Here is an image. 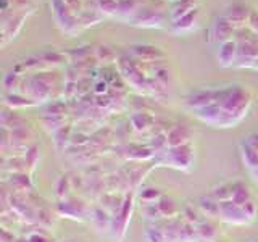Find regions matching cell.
<instances>
[{
	"mask_svg": "<svg viewBox=\"0 0 258 242\" xmlns=\"http://www.w3.org/2000/svg\"><path fill=\"white\" fill-rule=\"evenodd\" d=\"M155 165H165L182 171H189L194 165V147L192 144H182L177 147H169L163 155L153 158Z\"/></svg>",
	"mask_w": 258,
	"mask_h": 242,
	"instance_id": "cell-1",
	"label": "cell"
},
{
	"mask_svg": "<svg viewBox=\"0 0 258 242\" xmlns=\"http://www.w3.org/2000/svg\"><path fill=\"white\" fill-rule=\"evenodd\" d=\"M133 207H134V194H126L124 202L121 208L115 215H111V228H110V236L116 240H123L126 228L129 221H131L133 215Z\"/></svg>",
	"mask_w": 258,
	"mask_h": 242,
	"instance_id": "cell-2",
	"label": "cell"
},
{
	"mask_svg": "<svg viewBox=\"0 0 258 242\" xmlns=\"http://www.w3.org/2000/svg\"><path fill=\"white\" fill-rule=\"evenodd\" d=\"M165 13L163 10H160L157 7H152L149 4H145L141 7L137 13L133 16L129 23L139 28H163L165 26Z\"/></svg>",
	"mask_w": 258,
	"mask_h": 242,
	"instance_id": "cell-3",
	"label": "cell"
},
{
	"mask_svg": "<svg viewBox=\"0 0 258 242\" xmlns=\"http://www.w3.org/2000/svg\"><path fill=\"white\" fill-rule=\"evenodd\" d=\"M56 210H58V213L61 216L73 218V220H79V221L86 220V218H89V215H91V210H89L86 202L76 197L61 200L58 207H56Z\"/></svg>",
	"mask_w": 258,
	"mask_h": 242,
	"instance_id": "cell-4",
	"label": "cell"
},
{
	"mask_svg": "<svg viewBox=\"0 0 258 242\" xmlns=\"http://www.w3.org/2000/svg\"><path fill=\"white\" fill-rule=\"evenodd\" d=\"M220 218L224 223H229V224H248V223H252V220L247 216L242 205L234 204L232 200L220 202Z\"/></svg>",
	"mask_w": 258,
	"mask_h": 242,
	"instance_id": "cell-5",
	"label": "cell"
},
{
	"mask_svg": "<svg viewBox=\"0 0 258 242\" xmlns=\"http://www.w3.org/2000/svg\"><path fill=\"white\" fill-rule=\"evenodd\" d=\"M199 20H200V12L199 8L192 10L190 13L181 16L179 20L171 21V26H169V31L173 32L176 36H185V34H190L197 28H199Z\"/></svg>",
	"mask_w": 258,
	"mask_h": 242,
	"instance_id": "cell-6",
	"label": "cell"
},
{
	"mask_svg": "<svg viewBox=\"0 0 258 242\" xmlns=\"http://www.w3.org/2000/svg\"><path fill=\"white\" fill-rule=\"evenodd\" d=\"M234 31L236 29L232 28V24L228 21L226 16H218L212 26V31H210V40H213V42L221 45L224 42H228V40H231Z\"/></svg>",
	"mask_w": 258,
	"mask_h": 242,
	"instance_id": "cell-7",
	"label": "cell"
},
{
	"mask_svg": "<svg viewBox=\"0 0 258 242\" xmlns=\"http://www.w3.org/2000/svg\"><path fill=\"white\" fill-rule=\"evenodd\" d=\"M224 16L232 24L234 29L240 31L250 23V16H252V13H250L248 8L244 7V5H232V7L228 8V13H226Z\"/></svg>",
	"mask_w": 258,
	"mask_h": 242,
	"instance_id": "cell-8",
	"label": "cell"
},
{
	"mask_svg": "<svg viewBox=\"0 0 258 242\" xmlns=\"http://www.w3.org/2000/svg\"><path fill=\"white\" fill-rule=\"evenodd\" d=\"M131 53L134 60L142 62V63H155L165 56L158 47H153V45H134L131 47Z\"/></svg>",
	"mask_w": 258,
	"mask_h": 242,
	"instance_id": "cell-9",
	"label": "cell"
},
{
	"mask_svg": "<svg viewBox=\"0 0 258 242\" xmlns=\"http://www.w3.org/2000/svg\"><path fill=\"white\" fill-rule=\"evenodd\" d=\"M237 52H239V44L236 40H228L220 45V50H218V63L221 65L223 68L234 67L237 60Z\"/></svg>",
	"mask_w": 258,
	"mask_h": 242,
	"instance_id": "cell-10",
	"label": "cell"
},
{
	"mask_svg": "<svg viewBox=\"0 0 258 242\" xmlns=\"http://www.w3.org/2000/svg\"><path fill=\"white\" fill-rule=\"evenodd\" d=\"M166 136H168L169 147H177V145L190 142L192 131L187 125H174L169 128V131H166Z\"/></svg>",
	"mask_w": 258,
	"mask_h": 242,
	"instance_id": "cell-11",
	"label": "cell"
},
{
	"mask_svg": "<svg viewBox=\"0 0 258 242\" xmlns=\"http://www.w3.org/2000/svg\"><path fill=\"white\" fill-rule=\"evenodd\" d=\"M89 220L94 224L97 232H110L111 228V213H108L103 207H95L91 210Z\"/></svg>",
	"mask_w": 258,
	"mask_h": 242,
	"instance_id": "cell-12",
	"label": "cell"
},
{
	"mask_svg": "<svg viewBox=\"0 0 258 242\" xmlns=\"http://www.w3.org/2000/svg\"><path fill=\"white\" fill-rule=\"evenodd\" d=\"M123 157L133 161H145L150 158H155L152 149L149 145H141V144H129L124 147Z\"/></svg>",
	"mask_w": 258,
	"mask_h": 242,
	"instance_id": "cell-13",
	"label": "cell"
},
{
	"mask_svg": "<svg viewBox=\"0 0 258 242\" xmlns=\"http://www.w3.org/2000/svg\"><path fill=\"white\" fill-rule=\"evenodd\" d=\"M129 121H131L134 131L145 133V131H150V129L155 128L157 118L153 115H150V113H147V111H136L131 115Z\"/></svg>",
	"mask_w": 258,
	"mask_h": 242,
	"instance_id": "cell-14",
	"label": "cell"
},
{
	"mask_svg": "<svg viewBox=\"0 0 258 242\" xmlns=\"http://www.w3.org/2000/svg\"><path fill=\"white\" fill-rule=\"evenodd\" d=\"M4 103L7 107H10L12 110L16 108H28L37 105L34 100H31L28 95H24L21 92H4Z\"/></svg>",
	"mask_w": 258,
	"mask_h": 242,
	"instance_id": "cell-15",
	"label": "cell"
},
{
	"mask_svg": "<svg viewBox=\"0 0 258 242\" xmlns=\"http://www.w3.org/2000/svg\"><path fill=\"white\" fill-rule=\"evenodd\" d=\"M196 229H197L199 242H216L218 240V229L213 221H210V220L200 221L196 226Z\"/></svg>",
	"mask_w": 258,
	"mask_h": 242,
	"instance_id": "cell-16",
	"label": "cell"
},
{
	"mask_svg": "<svg viewBox=\"0 0 258 242\" xmlns=\"http://www.w3.org/2000/svg\"><path fill=\"white\" fill-rule=\"evenodd\" d=\"M196 8H197L196 0H176L173 4V8L169 10V20L171 21L179 20L181 16L190 13L192 10H196Z\"/></svg>",
	"mask_w": 258,
	"mask_h": 242,
	"instance_id": "cell-17",
	"label": "cell"
},
{
	"mask_svg": "<svg viewBox=\"0 0 258 242\" xmlns=\"http://www.w3.org/2000/svg\"><path fill=\"white\" fill-rule=\"evenodd\" d=\"M199 210L204 216H210V218L218 216L220 218V202H218L216 199H213L212 196H204V197L199 199Z\"/></svg>",
	"mask_w": 258,
	"mask_h": 242,
	"instance_id": "cell-18",
	"label": "cell"
},
{
	"mask_svg": "<svg viewBox=\"0 0 258 242\" xmlns=\"http://www.w3.org/2000/svg\"><path fill=\"white\" fill-rule=\"evenodd\" d=\"M157 204H158L160 213H161V216H163V220H171V218H176L177 215H181L179 207H177V204L171 197L163 196L157 202Z\"/></svg>",
	"mask_w": 258,
	"mask_h": 242,
	"instance_id": "cell-19",
	"label": "cell"
},
{
	"mask_svg": "<svg viewBox=\"0 0 258 242\" xmlns=\"http://www.w3.org/2000/svg\"><path fill=\"white\" fill-rule=\"evenodd\" d=\"M144 239H145V242H166L163 226H161V220L155 221L153 224H150V226L145 228Z\"/></svg>",
	"mask_w": 258,
	"mask_h": 242,
	"instance_id": "cell-20",
	"label": "cell"
},
{
	"mask_svg": "<svg viewBox=\"0 0 258 242\" xmlns=\"http://www.w3.org/2000/svg\"><path fill=\"white\" fill-rule=\"evenodd\" d=\"M231 200L237 205H244L248 200H252V194L244 183H234V194Z\"/></svg>",
	"mask_w": 258,
	"mask_h": 242,
	"instance_id": "cell-21",
	"label": "cell"
},
{
	"mask_svg": "<svg viewBox=\"0 0 258 242\" xmlns=\"http://www.w3.org/2000/svg\"><path fill=\"white\" fill-rule=\"evenodd\" d=\"M155 166V165H150V166H137L134 168L131 173L127 174V179H129V186H131L133 189H137L141 186V183L144 181V177L149 174L150 169Z\"/></svg>",
	"mask_w": 258,
	"mask_h": 242,
	"instance_id": "cell-22",
	"label": "cell"
},
{
	"mask_svg": "<svg viewBox=\"0 0 258 242\" xmlns=\"http://www.w3.org/2000/svg\"><path fill=\"white\" fill-rule=\"evenodd\" d=\"M232 194H234V183H226L221 186H216L210 196L216 199L218 202H228L232 199Z\"/></svg>",
	"mask_w": 258,
	"mask_h": 242,
	"instance_id": "cell-23",
	"label": "cell"
},
{
	"mask_svg": "<svg viewBox=\"0 0 258 242\" xmlns=\"http://www.w3.org/2000/svg\"><path fill=\"white\" fill-rule=\"evenodd\" d=\"M163 197L160 189L157 188H147V189H142L139 192V200H141V205L145 204H157V202Z\"/></svg>",
	"mask_w": 258,
	"mask_h": 242,
	"instance_id": "cell-24",
	"label": "cell"
},
{
	"mask_svg": "<svg viewBox=\"0 0 258 242\" xmlns=\"http://www.w3.org/2000/svg\"><path fill=\"white\" fill-rule=\"evenodd\" d=\"M71 191V179L68 177V174H61L58 177V181H56L55 184V194H56V197L64 200V199H68V194Z\"/></svg>",
	"mask_w": 258,
	"mask_h": 242,
	"instance_id": "cell-25",
	"label": "cell"
},
{
	"mask_svg": "<svg viewBox=\"0 0 258 242\" xmlns=\"http://www.w3.org/2000/svg\"><path fill=\"white\" fill-rule=\"evenodd\" d=\"M181 218L184 221H187L190 224H199L200 221H204V215H202L200 210H196L192 205H185L181 212Z\"/></svg>",
	"mask_w": 258,
	"mask_h": 242,
	"instance_id": "cell-26",
	"label": "cell"
},
{
	"mask_svg": "<svg viewBox=\"0 0 258 242\" xmlns=\"http://www.w3.org/2000/svg\"><path fill=\"white\" fill-rule=\"evenodd\" d=\"M23 84V78L18 75V73H8L4 79V87H5V92H18L16 89Z\"/></svg>",
	"mask_w": 258,
	"mask_h": 242,
	"instance_id": "cell-27",
	"label": "cell"
},
{
	"mask_svg": "<svg viewBox=\"0 0 258 242\" xmlns=\"http://www.w3.org/2000/svg\"><path fill=\"white\" fill-rule=\"evenodd\" d=\"M141 213L144 215V218H147L150 221H160L163 220V216L160 213V208H158V204H145L141 207Z\"/></svg>",
	"mask_w": 258,
	"mask_h": 242,
	"instance_id": "cell-28",
	"label": "cell"
},
{
	"mask_svg": "<svg viewBox=\"0 0 258 242\" xmlns=\"http://www.w3.org/2000/svg\"><path fill=\"white\" fill-rule=\"evenodd\" d=\"M95 58L97 60H103L105 63H111L115 60V52L111 50L107 45H99L95 48Z\"/></svg>",
	"mask_w": 258,
	"mask_h": 242,
	"instance_id": "cell-29",
	"label": "cell"
},
{
	"mask_svg": "<svg viewBox=\"0 0 258 242\" xmlns=\"http://www.w3.org/2000/svg\"><path fill=\"white\" fill-rule=\"evenodd\" d=\"M28 242H55L53 237L48 234V231H34L28 234Z\"/></svg>",
	"mask_w": 258,
	"mask_h": 242,
	"instance_id": "cell-30",
	"label": "cell"
},
{
	"mask_svg": "<svg viewBox=\"0 0 258 242\" xmlns=\"http://www.w3.org/2000/svg\"><path fill=\"white\" fill-rule=\"evenodd\" d=\"M39 149L37 147H31V149H26V155H24V160H26V163L31 166V171L36 168V163L39 161Z\"/></svg>",
	"mask_w": 258,
	"mask_h": 242,
	"instance_id": "cell-31",
	"label": "cell"
},
{
	"mask_svg": "<svg viewBox=\"0 0 258 242\" xmlns=\"http://www.w3.org/2000/svg\"><path fill=\"white\" fill-rule=\"evenodd\" d=\"M110 84L107 83L105 79H100V81H97V83L94 84V92L97 95H107L110 92Z\"/></svg>",
	"mask_w": 258,
	"mask_h": 242,
	"instance_id": "cell-32",
	"label": "cell"
},
{
	"mask_svg": "<svg viewBox=\"0 0 258 242\" xmlns=\"http://www.w3.org/2000/svg\"><path fill=\"white\" fill-rule=\"evenodd\" d=\"M242 208H244V212L247 213V216L250 218V220L253 221V218H255V215H256V205L253 204V200H248L247 204L242 205Z\"/></svg>",
	"mask_w": 258,
	"mask_h": 242,
	"instance_id": "cell-33",
	"label": "cell"
},
{
	"mask_svg": "<svg viewBox=\"0 0 258 242\" xmlns=\"http://www.w3.org/2000/svg\"><path fill=\"white\" fill-rule=\"evenodd\" d=\"M15 239H16V236H13L12 232H8L5 228L2 229V240L0 242H15Z\"/></svg>",
	"mask_w": 258,
	"mask_h": 242,
	"instance_id": "cell-34",
	"label": "cell"
},
{
	"mask_svg": "<svg viewBox=\"0 0 258 242\" xmlns=\"http://www.w3.org/2000/svg\"><path fill=\"white\" fill-rule=\"evenodd\" d=\"M253 70L258 71V56H256V60H255V63H253Z\"/></svg>",
	"mask_w": 258,
	"mask_h": 242,
	"instance_id": "cell-35",
	"label": "cell"
},
{
	"mask_svg": "<svg viewBox=\"0 0 258 242\" xmlns=\"http://www.w3.org/2000/svg\"><path fill=\"white\" fill-rule=\"evenodd\" d=\"M61 242H68V240H61Z\"/></svg>",
	"mask_w": 258,
	"mask_h": 242,
	"instance_id": "cell-36",
	"label": "cell"
},
{
	"mask_svg": "<svg viewBox=\"0 0 258 242\" xmlns=\"http://www.w3.org/2000/svg\"><path fill=\"white\" fill-rule=\"evenodd\" d=\"M216 242H221V240H216Z\"/></svg>",
	"mask_w": 258,
	"mask_h": 242,
	"instance_id": "cell-37",
	"label": "cell"
},
{
	"mask_svg": "<svg viewBox=\"0 0 258 242\" xmlns=\"http://www.w3.org/2000/svg\"><path fill=\"white\" fill-rule=\"evenodd\" d=\"M173 2H176V0H173Z\"/></svg>",
	"mask_w": 258,
	"mask_h": 242,
	"instance_id": "cell-38",
	"label": "cell"
}]
</instances>
